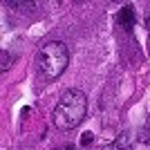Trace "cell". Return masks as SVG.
<instances>
[{
    "mask_svg": "<svg viewBox=\"0 0 150 150\" xmlns=\"http://www.w3.org/2000/svg\"><path fill=\"white\" fill-rule=\"evenodd\" d=\"M146 29H150V7H148V11H146Z\"/></svg>",
    "mask_w": 150,
    "mask_h": 150,
    "instance_id": "cell-4",
    "label": "cell"
},
{
    "mask_svg": "<svg viewBox=\"0 0 150 150\" xmlns=\"http://www.w3.org/2000/svg\"><path fill=\"white\" fill-rule=\"evenodd\" d=\"M117 20H119L125 29H132V25H134V13H132V7H123V11L117 16Z\"/></svg>",
    "mask_w": 150,
    "mask_h": 150,
    "instance_id": "cell-3",
    "label": "cell"
},
{
    "mask_svg": "<svg viewBox=\"0 0 150 150\" xmlns=\"http://www.w3.org/2000/svg\"><path fill=\"white\" fill-rule=\"evenodd\" d=\"M67 63H69V52L67 45L61 40H50V43L40 45V50L36 54V67L40 76H45L47 81H56L67 69Z\"/></svg>",
    "mask_w": 150,
    "mask_h": 150,
    "instance_id": "cell-2",
    "label": "cell"
},
{
    "mask_svg": "<svg viewBox=\"0 0 150 150\" xmlns=\"http://www.w3.org/2000/svg\"><path fill=\"white\" fill-rule=\"evenodd\" d=\"M88 99L81 90H65L54 108V125L58 130H72L85 119Z\"/></svg>",
    "mask_w": 150,
    "mask_h": 150,
    "instance_id": "cell-1",
    "label": "cell"
},
{
    "mask_svg": "<svg viewBox=\"0 0 150 150\" xmlns=\"http://www.w3.org/2000/svg\"><path fill=\"white\" fill-rule=\"evenodd\" d=\"M63 150H74V146H65V148H63Z\"/></svg>",
    "mask_w": 150,
    "mask_h": 150,
    "instance_id": "cell-5",
    "label": "cell"
}]
</instances>
